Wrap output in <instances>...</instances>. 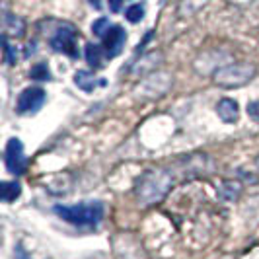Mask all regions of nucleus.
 Listing matches in <instances>:
<instances>
[{"instance_id": "1", "label": "nucleus", "mask_w": 259, "mask_h": 259, "mask_svg": "<svg viewBox=\"0 0 259 259\" xmlns=\"http://www.w3.org/2000/svg\"><path fill=\"white\" fill-rule=\"evenodd\" d=\"M174 182H176V178H174V171L169 168L146 169L135 183L137 201L144 207L160 203L168 195L169 189L174 187Z\"/></svg>"}, {"instance_id": "2", "label": "nucleus", "mask_w": 259, "mask_h": 259, "mask_svg": "<svg viewBox=\"0 0 259 259\" xmlns=\"http://www.w3.org/2000/svg\"><path fill=\"white\" fill-rule=\"evenodd\" d=\"M53 212L78 228H96L104 219L105 207L102 201H88L78 205H57Z\"/></svg>"}, {"instance_id": "3", "label": "nucleus", "mask_w": 259, "mask_h": 259, "mask_svg": "<svg viewBox=\"0 0 259 259\" xmlns=\"http://www.w3.org/2000/svg\"><path fill=\"white\" fill-rule=\"evenodd\" d=\"M255 76V66L249 63H232L214 70L212 82L221 88H240L246 86Z\"/></svg>"}, {"instance_id": "4", "label": "nucleus", "mask_w": 259, "mask_h": 259, "mask_svg": "<svg viewBox=\"0 0 259 259\" xmlns=\"http://www.w3.org/2000/svg\"><path fill=\"white\" fill-rule=\"evenodd\" d=\"M57 53L68 55L70 59H78V29L72 24H61L49 41Z\"/></svg>"}, {"instance_id": "5", "label": "nucleus", "mask_w": 259, "mask_h": 259, "mask_svg": "<svg viewBox=\"0 0 259 259\" xmlns=\"http://www.w3.org/2000/svg\"><path fill=\"white\" fill-rule=\"evenodd\" d=\"M45 100H47V94H45L43 88H39V86L26 88L18 96V100H16V111L20 115L37 113L39 109L43 107V104H45Z\"/></svg>"}, {"instance_id": "6", "label": "nucleus", "mask_w": 259, "mask_h": 259, "mask_svg": "<svg viewBox=\"0 0 259 259\" xmlns=\"http://www.w3.org/2000/svg\"><path fill=\"white\" fill-rule=\"evenodd\" d=\"M4 162H6V168L14 176H22L26 171L27 160L26 152H24V144L20 139L12 137L8 143H6V150H4Z\"/></svg>"}, {"instance_id": "7", "label": "nucleus", "mask_w": 259, "mask_h": 259, "mask_svg": "<svg viewBox=\"0 0 259 259\" xmlns=\"http://www.w3.org/2000/svg\"><path fill=\"white\" fill-rule=\"evenodd\" d=\"M125 41H127V33L121 26H111L109 31L104 35V51L105 59H115L119 53L123 51L125 47Z\"/></svg>"}, {"instance_id": "8", "label": "nucleus", "mask_w": 259, "mask_h": 259, "mask_svg": "<svg viewBox=\"0 0 259 259\" xmlns=\"http://www.w3.org/2000/svg\"><path fill=\"white\" fill-rule=\"evenodd\" d=\"M74 84L82 92H94L96 88H104L107 82H105V78L96 76L88 70H78L74 74Z\"/></svg>"}, {"instance_id": "9", "label": "nucleus", "mask_w": 259, "mask_h": 259, "mask_svg": "<svg viewBox=\"0 0 259 259\" xmlns=\"http://www.w3.org/2000/svg\"><path fill=\"white\" fill-rule=\"evenodd\" d=\"M217 113H219V117H221L224 123H236L238 117H240L238 102L230 100V98H222L221 102L217 104Z\"/></svg>"}, {"instance_id": "10", "label": "nucleus", "mask_w": 259, "mask_h": 259, "mask_svg": "<svg viewBox=\"0 0 259 259\" xmlns=\"http://www.w3.org/2000/svg\"><path fill=\"white\" fill-rule=\"evenodd\" d=\"M162 63L160 53H150V55H143L135 65H133V72L135 74H146V72H154L156 65Z\"/></svg>"}, {"instance_id": "11", "label": "nucleus", "mask_w": 259, "mask_h": 259, "mask_svg": "<svg viewBox=\"0 0 259 259\" xmlns=\"http://www.w3.org/2000/svg\"><path fill=\"white\" fill-rule=\"evenodd\" d=\"M4 27H6V35H12V37H22L24 31H26L24 20L10 12L4 14Z\"/></svg>"}, {"instance_id": "12", "label": "nucleus", "mask_w": 259, "mask_h": 259, "mask_svg": "<svg viewBox=\"0 0 259 259\" xmlns=\"http://www.w3.org/2000/svg\"><path fill=\"white\" fill-rule=\"evenodd\" d=\"M0 189H2V201H4V203H12V201H16V199L20 197V193H22L20 182H2Z\"/></svg>"}, {"instance_id": "13", "label": "nucleus", "mask_w": 259, "mask_h": 259, "mask_svg": "<svg viewBox=\"0 0 259 259\" xmlns=\"http://www.w3.org/2000/svg\"><path fill=\"white\" fill-rule=\"evenodd\" d=\"M104 55H102V49L98 47V45H94V43H88L86 45V63L92 66V68H100V66L104 65V59H102Z\"/></svg>"}, {"instance_id": "14", "label": "nucleus", "mask_w": 259, "mask_h": 259, "mask_svg": "<svg viewBox=\"0 0 259 259\" xmlns=\"http://www.w3.org/2000/svg\"><path fill=\"white\" fill-rule=\"evenodd\" d=\"M208 0H182L180 2V16L185 18V16H193L197 14L203 6H207Z\"/></svg>"}, {"instance_id": "15", "label": "nucleus", "mask_w": 259, "mask_h": 259, "mask_svg": "<svg viewBox=\"0 0 259 259\" xmlns=\"http://www.w3.org/2000/svg\"><path fill=\"white\" fill-rule=\"evenodd\" d=\"M29 76L33 78V80H41V82L51 80V74H49V66H47V63H39V65L31 66Z\"/></svg>"}, {"instance_id": "16", "label": "nucleus", "mask_w": 259, "mask_h": 259, "mask_svg": "<svg viewBox=\"0 0 259 259\" xmlns=\"http://www.w3.org/2000/svg\"><path fill=\"white\" fill-rule=\"evenodd\" d=\"M125 18L129 20L131 24H137V22H141L144 18V8L141 4H133V6H129L125 10Z\"/></svg>"}, {"instance_id": "17", "label": "nucleus", "mask_w": 259, "mask_h": 259, "mask_svg": "<svg viewBox=\"0 0 259 259\" xmlns=\"http://www.w3.org/2000/svg\"><path fill=\"white\" fill-rule=\"evenodd\" d=\"M2 45H4V61H6V65H10V66L16 65V61H18V53H16V49L10 45L8 35L2 37Z\"/></svg>"}, {"instance_id": "18", "label": "nucleus", "mask_w": 259, "mask_h": 259, "mask_svg": "<svg viewBox=\"0 0 259 259\" xmlns=\"http://www.w3.org/2000/svg\"><path fill=\"white\" fill-rule=\"evenodd\" d=\"M109 27H111L109 20H107V18H100V20H96V22L92 24V31H94V35H98V37H104L105 33L109 31Z\"/></svg>"}, {"instance_id": "19", "label": "nucleus", "mask_w": 259, "mask_h": 259, "mask_svg": "<svg viewBox=\"0 0 259 259\" xmlns=\"http://www.w3.org/2000/svg\"><path fill=\"white\" fill-rule=\"evenodd\" d=\"M247 115L251 117L253 121H259V100L247 104Z\"/></svg>"}, {"instance_id": "20", "label": "nucleus", "mask_w": 259, "mask_h": 259, "mask_svg": "<svg viewBox=\"0 0 259 259\" xmlns=\"http://www.w3.org/2000/svg\"><path fill=\"white\" fill-rule=\"evenodd\" d=\"M14 253H16V259H29V255H27V251L24 249L22 244H18V246H16Z\"/></svg>"}, {"instance_id": "21", "label": "nucleus", "mask_w": 259, "mask_h": 259, "mask_svg": "<svg viewBox=\"0 0 259 259\" xmlns=\"http://www.w3.org/2000/svg\"><path fill=\"white\" fill-rule=\"evenodd\" d=\"M154 37V31H148V33H146V37L143 39V43H141V45H139V47H137V53H141L144 49V47H146V45H148V41H150V39Z\"/></svg>"}, {"instance_id": "22", "label": "nucleus", "mask_w": 259, "mask_h": 259, "mask_svg": "<svg viewBox=\"0 0 259 259\" xmlns=\"http://www.w3.org/2000/svg\"><path fill=\"white\" fill-rule=\"evenodd\" d=\"M121 4H123V0H109V8H111V12H119L121 10Z\"/></svg>"}, {"instance_id": "23", "label": "nucleus", "mask_w": 259, "mask_h": 259, "mask_svg": "<svg viewBox=\"0 0 259 259\" xmlns=\"http://www.w3.org/2000/svg\"><path fill=\"white\" fill-rule=\"evenodd\" d=\"M244 259H259V247H253Z\"/></svg>"}, {"instance_id": "24", "label": "nucleus", "mask_w": 259, "mask_h": 259, "mask_svg": "<svg viewBox=\"0 0 259 259\" xmlns=\"http://www.w3.org/2000/svg\"><path fill=\"white\" fill-rule=\"evenodd\" d=\"M90 2H92V6H94L96 10H100V8H102V2H100V0H90Z\"/></svg>"}, {"instance_id": "25", "label": "nucleus", "mask_w": 259, "mask_h": 259, "mask_svg": "<svg viewBox=\"0 0 259 259\" xmlns=\"http://www.w3.org/2000/svg\"><path fill=\"white\" fill-rule=\"evenodd\" d=\"M257 168H259V156H257Z\"/></svg>"}]
</instances>
